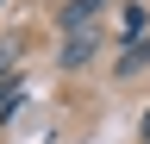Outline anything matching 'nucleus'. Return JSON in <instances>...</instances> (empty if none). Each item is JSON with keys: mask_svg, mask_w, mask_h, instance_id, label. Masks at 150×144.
Wrapping results in <instances>:
<instances>
[{"mask_svg": "<svg viewBox=\"0 0 150 144\" xmlns=\"http://www.w3.org/2000/svg\"><path fill=\"white\" fill-rule=\"evenodd\" d=\"M144 144H150V113H144Z\"/></svg>", "mask_w": 150, "mask_h": 144, "instance_id": "6", "label": "nucleus"}, {"mask_svg": "<svg viewBox=\"0 0 150 144\" xmlns=\"http://www.w3.org/2000/svg\"><path fill=\"white\" fill-rule=\"evenodd\" d=\"M100 13H106V0H69V6H63V31L75 38V31L100 25Z\"/></svg>", "mask_w": 150, "mask_h": 144, "instance_id": "1", "label": "nucleus"}, {"mask_svg": "<svg viewBox=\"0 0 150 144\" xmlns=\"http://www.w3.org/2000/svg\"><path fill=\"white\" fill-rule=\"evenodd\" d=\"M19 100H25V88H19V82H0V119H6Z\"/></svg>", "mask_w": 150, "mask_h": 144, "instance_id": "4", "label": "nucleus"}, {"mask_svg": "<svg viewBox=\"0 0 150 144\" xmlns=\"http://www.w3.org/2000/svg\"><path fill=\"white\" fill-rule=\"evenodd\" d=\"M144 63H150V38H131V50L119 57V75H138Z\"/></svg>", "mask_w": 150, "mask_h": 144, "instance_id": "3", "label": "nucleus"}, {"mask_svg": "<svg viewBox=\"0 0 150 144\" xmlns=\"http://www.w3.org/2000/svg\"><path fill=\"white\" fill-rule=\"evenodd\" d=\"M94 50H100V25H88V31H75V38H69V50H63V63H69V69H81V63L94 57Z\"/></svg>", "mask_w": 150, "mask_h": 144, "instance_id": "2", "label": "nucleus"}, {"mask_svg": "<svg viewBox=\"0 0 150 144\" xmlns=\"http://www.w3.org/2000/svg\"><path fill=\"white\" fill-rule=\"evenodd\" d=\"M13 57H19V44H13V38H0V75L13 69Z\"/></svg>", "mask_w": 150, "mask_h": 144, "instance_id": "5", "label": "nucleus"}]
</instances>
